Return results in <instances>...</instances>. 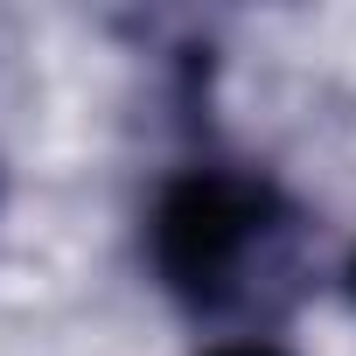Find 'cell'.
<instances>
[{
  "instance_id": "6da1fadb",
  "label": "cell",
  "mask_w": 356,
  "mask_h": 356,
  "mask_svg": "<svg viewBox=\"0 0 356 356\" xmlns=\"http://www.w3.org/2000/svg\"><path fill=\"white\" fill-rule=\"evenodd\" d=\"M293 231L300 210L266 168L189 161L147 203V266L189 314H231L280 273Z\"/></svg>"
},
{
  "instance_id": "7a4b0ae2",
  "label": "cell",
  "mask_w": 356,
  "mask_h": 356,
  "mask_svg": "<svg viewBox=\"0 0 356 356\" xmlns=\"http://www.w3.org/2000/svg\"><path fill=\"white\" fill-rule=\"evenodd\" d=\"M210 356H286V349H273V342H224V349H210Z\"/></svg>"
},
{
  "instance_id": "3957f363",
  "label": "cell",
  "mask_w": 356,
  "mask_h": 356,
  "mask_svg": "<svg viewBox=\"0 0 356 356\" xmlns=\"http://www.w3.org/2000/svg\"><path fill=\"white\" fill-rule=\"evenodd\" d=\"M349 293H356V252H349Z\"/></svg>"
}]
</instances>
